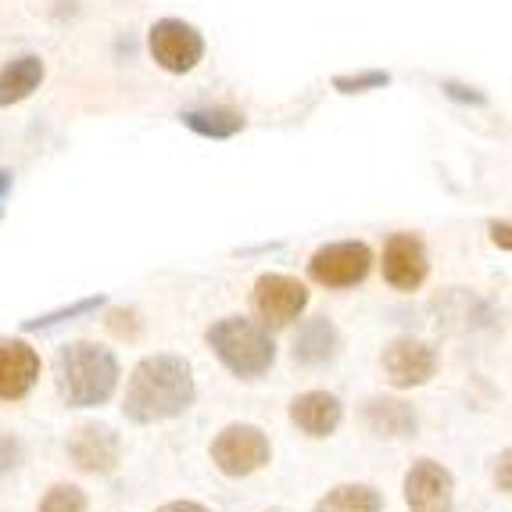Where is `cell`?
<instances>
[{
	"label": "cell",
	"instance_id": "cell-1",
	"mask_svg": "<svg viewBox=\"0 0 512 512\" xmlns=\"http://www.w3.org/2000/svg\"><path fill=\"white\" fill-rule=\"evenodd\" d=\"M194 398V373H190V362L183 355H147L129 376L122 412L129 423L151 427V423L187 412Z\"/></svg>",
	"mask_w": 512,
	"mask_h": 512
},
{
	"label": "cell",
	"instance_id": "cell-2",
	"mask_svg": "<svg viewBox=\"0 0 512 512\" xmlns=\"http://www.w3.org/2000/svg\"><path fill=\"white\" fill-rule=\"evenodd\" d=\"M58 394L69 409H94L104 405L119 387V359L108 348L90 341L65 344L54 362Z\"/></svg>",
	"mask_w": 512,
	"mask_h": 512
},
{
	"label": "cell",
	"instance_id": "cell-3",
	"mask_svg": "<svg viewBox=\"0 0 512 512\" xmlns=\"http://www.w3.org/2000/svg\"><path fill=\"white\" fill-rule=\"evenodd\" d=\"M205 341L215 351V359L230 369L233 376H240V380H258L276 362L273 337L255 319H244V316L219 319V323L208 326Z\"/></svg>",
	"mask_w": 512,
	"mask_h": 512
},
{
	"label": "cell",
	"instance_id": "cell-4",
	"mask_svg": "<svg viewBox=\"0 0 512 512\" xmlns=\"http://www.w3.org/2000/svg\"><path fill=\"white\" fill-rule=\"evenodd\" d=\"M273 459V448H269V437L262 434L251 423H233L212 441V462L215 470L226 473V477L240 480L258 473L262 466H269Z\"/></svg>",
	"mask_w": 512,
	"mask_h": 512
},
{
	"label": "cell",
	"instance_id": "cell-5",
	"mask_svg": "<svg viewBox=\"0 0 512 512\" xmlns=\"http://www.w3.org/2000/svg\"><path fill=\"white\" fill-rule=\"evenodd\" d=\"M147 47H151V58L165 72H172V76L197 69V61L205 58V36L197 33L190 22H183V18L154 22L151 33H147Z\"/></svg>",
	"mask_w": 512,
	"mask_h": 512
},
{
	"label": "cell",
	"instance_id": "cell-6",
	"mask_svg": "<svg viewBox=\"0 0 512 512\" xmlns=\"http://www.w3.org/2000/svg\"><path fill=\"white\" fill-rule=\"evenodd\" d=\"M373 269V251L362 244V240H341V244H326L312 255L308 262V276L319 283V287H330V291H344V287H355L362 283Z\"/></svg>",
	"mask_w": 512,
	"mask_h": 512
},
{
	"label": "cell",
	"instance_id": "cell-7",
	"mask_svg": "<svg viewBox=\"0 0 512 512\" xmlns=\"http://www.w3.org/2000/svg\"><path fill=\"white\" fill-rule=\"evenodd\" d=\"M255 312L265 326H291L294 319L305 312L308 305V287L298 280V276H287V273H265L258 276L255 283Z\"/></svg>",
	"mask_w": 512,
	"mask_h": 512
},
{
	"label": "cell",
	"instance_id": "cell-8",
	"mask_svg": "<svg viewBox=\"0 0 512 512\" xmlns=\"http://www.w3.org/2000/svg\"><path fill=\"white\" fill-rule=\"evenodd\" d=\"M65 455L72 459L76 470L104 477V473H115V466H119L122 441H119V434L111 427H104V423H83V427L72 430L69 441H65Z\"/></svg>",
	"mask_w": 512,
	"mask_h": 512
},
{
	"label": "cell",
	"instance_id": "cell-9",
	"mask_svg": "<svg viewBox=\"0 0 512 512\" xmlns=\"http://www.w3.org/2000/svg\"><path fill=\"white\" fill-rule=\"evenodd\" d=\"M405 502L409 512H452L455 509V480L441 462L419 459L405 473Z\"/></svg>",
	"mask_w": 512,
	"mask_h": 512
},
{
	"label": "cell",
	"instance_id": "cell-10",
	"mask_svg": "<svg viewBox=\"0 0 512 512\" xmlns=\"http://www.w3.org/2000/svg\"><path fill=\"white\" fill-rule=\"evenodd\" d=\"M430 273V258L416 233H394L384 244V280L394 291H416Z\"/></svg>",
	"mask_w": 512,
	"mask_h": 512
},
{
	"label": "cell",
	"instance_id": "cell-11",
	"mask_svg": "<svg viewBox=\"0 0 512 512\" xmlns=\"http://www.w3.org/2000/svg\"><path fill=\"white\" fill-rule=\"evenodd\" d=\"M384 373L394 387H423L437 373V351L412 337H398L384 351Z\"/></svg>",
	"mask_w": 512,
	"mask_h": 512
},
{
	"label": "cell",
	"instance_id": "cell-12",
	"mask_svg": "<svg viewBox=\"0 0 512 512\" xmlns=\"http://www.w3.org/2000/svg\"><path fill=\"white\" fill-rule=\"evenodd\" d=\"M40 376V355L33 344L8 337L0 341V402H18L33 391Z\"/></svg>",
	"mask_w": 512,
	"mask_h": 512
},
{
	"label": "cell",
	"instance_id": "cell-13",
	"mask_svg": "<svg viewBox=\"0 0 512 512\" xmlns=\"http://www.w3.org/2000/svg\"><path fill=\"white\" fill-rule=\"evenodd\" d=\"M291 419L301 434L330 437L333 430L341 427L344 405H341V398L330 391H305L291 402Z\"/></svg>",
	"mask_w": 512,
	"mask_h": 512
},
{
	"label": "cell",
	"instance_id": "cell-14",
	"mask_svg": "<svg viewBox=\"0 0 512 512\" xmlns=\"http://www.w3.org/2000/svg\"><path fill=\"white\" fill-rule=\"evenodd\" d=\"M337 348H341L337 326L326 316L308 319L298 330V337H294V362H301V366H323V362H333Z\"/></svg>",
	"mask_w": 512,
	"mask_h": 512
},
{
	"label": "cell",
	"instance_id": "cell-15",
	"mask_svg": "<svg viewBox=\"0 0 512 512\" xmlns=\"http://www.w3.org/2000/svg\"><path fill=\"white\" fill-rule=\"evenodd\" d=\"M366 427L380 437H412L416 434V412L402 398H369L362 405Z\"/></svg>",
	"mask_w": 512,
	"mask_h": 512
},
{
	"label": "cell",
	"instance_id": "cell-16",
	"mask_svg": "<svg viewBox=\"0 0 512 512\" xmlns=\"http://www.w3.org/2000/svg\"><path fill=\"white\" fill-rule=\"evenodd\" d=\"M43 83V58L36 54H22L11 65L0 69V108H11V104L33 97V90Z\"/></svg>",
	"mask_w": 512,
	"mask_h": 512
},
{
	"label": "cell",
	"instance_id": "cell-17",
	"mask_svg": "<svg viewBox=\"0 0 512 512\" xmlns=\"http://www.w3.org/2000/svg\"><path fill=\"white\" fill-rule=\"evenodd\" d=\"M180 119L187 129H194V133L212 137V140H230L248 126V119L233 108H194V111H183Z\"/></svg>",
	"mask_w": 512,
	"mask_h": 512
},
{
	"label": "cell",
	"instance_id": "cell-18",
	"mask_svg": "<svg viewBox=\"0 0 512 512\" xmlns=\"http://www.w3.org/2000/svg\"><path fill=\"white\" fill-rule=\"evenodd\" d=\"M316 512H384V495L369 484H341L319 498Z\"/></svg>",
	"mask_w": 512,
	"mask_h": 512
},
{
	"label": "cell",
	"instance_id": "cell-19",
	"mask_svg": "<svg viewBox=\"0 0 512 512\" xmlns=\"http://www.w3.org/2000/svg\"><path fill=\"white\" fill-rule=\"evenodd\" d=\"M36 512H86V495L76 484H54Z\"/></svg>",
	"mask_w": 512,
	"mask_h": 512
},
{
	"label": "cell",
	"instance_id": "cell-20",
	"mask_svg": "<svg viewBox=\"0 0 512 512\" xmlns=\"http://www.w3.org/2000/svg\"><path fill=\"white\" fill-rule=\"evenodd\" d=\"M391 83L387 72H359V76H337L333 86L341 90V94H366V90H380V86Z\"/></svg>",
	"mask_w": 512,
	"mask_h": 512
},
{
	"label": "cell",
	"instance_id": "cell-21",
	"mask_svg": "<svg viewBox=\"0 0 512 512\" xmlns=\"http://www.w3.org/2000/svg\"><path fill=\"white\" fill-rule=\"evenodd\" d=\"M18 466V444L8 434H0V473Z\"/></svg>",
	"mask_w": 512,
	"mask_h": 512
},
{
	"label": "cell",
	"instance_id": "cell-22",
	"mask_svg": "<svg viewBox=\"0 0 512 512\" xmlns=\"http://www.w3.org/2000/svg\"><path fill=\"white\" fill-rule=\"evenodd\" d=\"M158 512H212V509H205L201 502H165Z\"/></svg>",
	"mask_w": 512,
	"mask_h": 512
},
{
	"label": "cell",
	"instance_id": "cell-23",
	"mask_svg": "<svg viewBox=\"0 0 512 512\" xmlns=\"http://www.w3.org/2000/svg\"><path fill=\"white\" fill-rule=\"evenodd\" d=\"M491 233H495V244L509 248V222H491Z\"/></svg>",
	"mask_w": 512,
	"mask_h": 512
},
{
	"label": "cell",
	"instance_id": "cell-24",
	"mask_svg": "<svg viewBox=\"0 0 512 512\" xmlns=\"http://www.w3.org/2000/svg\"><path fill=\"white\" fill-rule=\"evenodd\" d=\"M11 190V176L4 169H0V201H4V194Z\"/></svg>",
	"mask_w": 512,
	"mask_h": 512
},
{
	"label": "cell",
	"instance_id": "cell-25",
	"mask_svg": "<svg viewBox=\"0 0 512 512\" xmlns=\"http://www.w3.org/2000/svg\"><path fill=\"white\" fill-rule=\"evenodd\" d=\"M269 512H283V509H269Z\"/></svg>",
	"mask_w": 512,
	"mask_h": 512
}]
</instances>
